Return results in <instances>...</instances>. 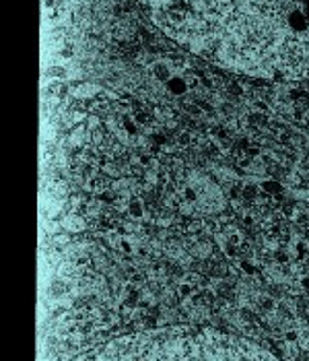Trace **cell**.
I'll return each mask as SVG.
<instances>
[{
  "instance_id": "obj_2",
  "label": "cell",
  "mask_w": 309,
  "mask_h": 361,
  "mask_svg": "<svg viewBox=\"0 0 309 361\" xmlns=\"http://www.w3.org/2000/svg\"><path fill=\"white\" fill-rule=\"evenodd\" d=\"M76 361H281L247 338L218 330L165 328L116 338Z\"/></svg>"
},
{
  "instance_id": "obj_1",
  "label": "cell",
  "mask_w": 309,
  "mask_h": 361,
  "mask_svg": "<svg viewBox=\"0 0 309 361\" xmlns=\"http://www.w3.org/2000/svg\"><path fill=\"white\" fill-rule=\"evenodd\" d=\"M179 46L233 73L309 81V0H141Z\"/></svg>"
},
{
  "instance_id": "obj_3",
  "label": "cell",
  "mask_w": 309,
  "mask_h": 361,
  "mask_svg": "<svg viewBox=\"0 0 309 361\" xmlns=\"http://www.w3.org/2000/svg\"><path fill=\"white\" fill-rule=\"evenodd\" d=\"M169 87H171L173 91H177V93H182L184 89H186V85H184L182 78H169Z\"/></svg>"
}]
</instances>
